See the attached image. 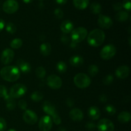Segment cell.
<instances>
[{"instance_id": "cell-46", "label": "cell", "mask_w": 131, "mask_h": 131, "mask_svg": "<svg viewBox=\"0 0 131 131\" xmlns=\"http://www.w3.org/2000/svg\"><path fill=\"white\" fill-rule=\"evenodd\" d=\"M61 40H62V42H63L65 43H67V42L69 40V38H68V37H67L66 36H63L62 38H61Z\"/></svg>"}, {"instance_id": "cell-16", "label": "cell", "mask_w": 131, "mask_h": 131, "mask_svg": "<svg viewBox=\"0 0 131 131\" xmlns=\"http://www.w3.org/2000/svg\"><path fill=\"white\" fill-rule=\"evenodd\" d=\"M69 116L71 120L75 122H80L84 118L83 111L78 108H74L69 113Z\"/></svg>"}, {"instance_id": "cell-23", "label": "cell", "mask_w": 131, "mask_h": 131, "mask_svg": "<svg viewBox=\"0 0 131 131\" xmlns=\"http://www.w3.org/2000/svg\"><path fill=\"white\" fill-rule=\"evenodd\" d=\"M40 51L41 54L43 56H47L51 54V44L48 42H45L41 44L40 47Z\"/></svg>"}, {"instance_id": "cell-33", "label": "cell", "mask_w": 131, "mask_h": 131, "mask_svg": "<svg viewBox=\"0 0 131 131\" xmlns=\"http://www.w3.org/2000/svg\"><path fill=\"white\" fill-rule=\"evenodd\" d=\"M104 110L106 111V113L110 115H115L116 112V110L115 106L111 104H108L107 106H106Z\"/></svg>"}, {"instance_id": "cell-26", "label": "cell", "mask_w": 131, "mask_h": 131, "mask_svg": "<svg viewBox=\"0 0 131 131\" xmlns=\"http://www.w3.org/2000/svg\"><path fill=\"white\" fill-rule=\"evenodd\" d=\"M90 10L93 14H100L102 11V6L97 2L92 3L90 6Z\"/></svg>"}, {"instance_id": "cell-8", "label": "cell", "mask_w": 131, "mask_h": 131, "mask_svg": "<svg viewBox=\"0 0 131 131\" xmlns=\"http://www.w3.org/2000/svg\"><path fill=\"white\" fill-rule=\"evenodd\" d=\"M19 7V3L16 0H6L3 5V11L8 14H12L16 12Z\"/></svg>"}, {"instance_id": "cell-17", "label": "cell", "mask_w": 131, "mask_h": 131, "mask_svg": "<svg viewBox=\"0 0 131 131\" xmlns=\"http://www.w3.org/2000/svg\"><path fill=\"white\" fill-rule=\"evenodd\" d=\"M17 67L22 72L25 73V74L30 72L31 67L30 64L28 62H27V61H24V60H22V59H19V60L17 61Z\"/></svg>"}, {"instance_id": "cell-32", "label": "cell", "mask_w": 131, "mask_h": 131, "mask_svg": "<svg viewBox=\"0 0 131 131\" xmlns=\"http://www.w3.org/2000/svg\"><path fill=\"white\" fill-rule=\"evenodd\" d=\"M6 30L10 34H14L16 32L17 28L15 24L12 23H8L6 25Z\"/></svg>"}, {"instance_id": "cell-28", "label": "cell", "mask_w": 131, "mask_h": 131, "mask_svg": "<svg viewBox=\"0 0 131 131\" xmlns=\"http://www.w3.org/2000/svg\"><path fill=\"white\" fill-rule=\"evenodd\" d=\"M23 42L22 39L19 38H16L15 39L12 40V41L10 42V47L12 49H19L23 46Z\"/></svg>"}, {"instance_id": "cell-6", "label": "cell", "mask_w": 131, "mask_h": 131, "mask_svg": "<svg viewBox=\"0 0 131 131\" xmlns=\"http://www.w3.org/2000/svg\"><path fill=\"white\" fill-rule=\"evenodd\" d=\"M26 92V86L23 84L18 83V84H15L12 86V88H10L9 95L13 99H18L24 95Z\"/></svg>"}, {"instance_id": "cell-35", "label": "cell", "mask_w": 131, "mask_h": 131, "mask_svg": "<svg viewBox=\"0 0 131 131\" xmlns=\"http://www.w3.org/2000/svg\"><path fill=\"white\" fill-rule=\"evenodd\" d=\"M54 14L55 17L58 19H62L63 17V12L61 8H59L55 9V10L54 11Z\"/></svg>"}, {"instance_id": "cell-43", "label": "cell", "mask_w": 131, "mask_h": 131, "mask_svg": "<svg viewBox=\"0 0 131 131\" xmlns=\"http://www.w3.org/2000/svg\"><path fill=\"white\" fill-rule=\"evenodd\" d=\"M99 100L101 102H107V96L104 94H102L101 95H100L99 97Z\"/></svg>"}, {"instance_id": "cell-12", "label": "cell", "mask_w": 131, "mask_h": 131, "mask_svg": "<svg viewBox=\"0 0 131 131\" xmlns=\"http://www.w3.org/2000/svg\"><path fill=\"white\" fill-rule=\"evenodd\" d=\"M23 118L24 121L29 125H34L38 121V116L37 114L32 110H26L23 113Z\"/></svg>"}, {"instance_id": "cell-13", "label": "cell", "mask_w": 131, "mask_h": 131, "mask_svg": "<svg viewBox=\"0 0 131 131\" xmlns=\"http://www.w3.org/2000/svg\"><path fill=\"white\" fill-rule=\"evenodd\" d=\"M14 58V52L12 49L6 48L1 53V61L4 65H8L13 61Z\"/></svg>"}, {"instance_id": "cell-10", "label": "cell", "mask_w": 131, "mask_h": 131, "mask_svg": "<svg viewBox=\"0 0 131 131\" xmlns=\"http://www.w3.org/2000/svg\"><path fill=\"white\" fill-rule=\"evenodd\" d=\"M99 131H114L115 125L110 120L107 118L101 119L97 125Z\"/></svg>"}, {"instance_id": "cell-21", "label": "cell", "mask_w": 131, "mask_h": 131, "mask_svg": "<svg viewBox=\"0 0 131 131\" xmlns=\"http://www.w3.org/2000/svg\"><path fill=\"white\" fill-rule=\"evenodd\" d=\"M89 3L90 0H73V5L78 10H84L88 7Z\"/></svg>"}, {"instance_id": "cell-50", "label": "cell", "mask_w": 131, "mask_h": 131, "mask_svg": "<svg viewBox=\"0 0 131 131\" xmlns=\"http://www.w3.org/2000/svg\"><path fill=\"white\" fill-rule=\"evenodd\" d=\"M130 38H131V37H129V45H130Z\"/></svg>"}, {"instance_id": "cell-20", "label": "cell", "mask_w": 131, "mask_h": 131, "mask_svg": "<svg viewBox=\"0 0 131 131\" xmlns=\"http://www.w3.org/2000/svg\"><path fill=\"white\" fill-rule=\"evenodd\" d=\"M69 62L72 66L75 67H79L83 65L84 63V59L79 55H74L70 58Z\"/></svg>"}, {"instance_id": "cell-7", "label": "cell", "mask_w": 131, "mask_h": 131, "mask_svg": "<svg viewBox=\"0 0 131 131\" xmlns=\"http://www.w3.org/2000/svg\"><path fill=\"white\" fill-rule=\"evenodd\" d=\"M116 53V48L113 44H107L101 49L100 56L103 60H108L115 56Z\"/></svg>"}, {"instance_id": "cell-31", "label": "cell", "mask_w": 131, "mask_h": 131, "mask_svg": "<svg viewBox=\"0 0 131 131\" xmlns=\"http://www.w3.org/2000/svg\"><path fill=\"white\" fill-rule=\"evenodd\" d=\"M36 75L39 79H42L46 76V69L43 67H38L35 70Z\"/></svg>"}, {"instance_id": "cell-29", "label": "cell", "mask_w": 131, "mask_h": 131, "mask_svg": "<svg viewBox=\"0 0 131 131\" xmlns=\"http://www.w3.org/2000/svg\"><path fill=\"white\" fill-rule=\"evenodd\" d=\"M56 69L59 73L63 74V73L66 72L67 70V64L64 61H60L59 62H58L57 65H56Z\"/></svg>"}, {"instance_id": "cell-24", "label": "cell", "mask_w": 131, "mask_h": 131, "mask_svg": "<svg viewBox=\"0 0 131 131\" xmlns=\"http://www.w3.org/2000/svg\"><path fill=\"white\" fill-rule=\"evenodd\" d=\"M5 102H6V108L8 110H13L15 109V106H16V104H15V101H14V99L10 97V95H6L5 97H4Z\"/></svg>"}, {"instance_id": "cell-34", "label": "cell", "mask_w": 131, "mask_h": 131, "mask_svg": "<svg viewBox=\"0 0 131 131\" xmlns=\"http://www.w3.org/2000/svg\"><path fill=\"white\" fill-rule=\"evenodd\" d=\"M114 81V77L112 74H108L103 79V83L104 85L109 86L112 84Z\"/></svg>"}, {"instance_id": "cell-27", "label": "cell", "mask_w": 131, "mask_h": 131, "mask_svg": "<svg viewBox=\"0 0 131 131\" xmlns=\"http://www.w3.org/2000/svg\"><path fill=\"white\" fill-rule=\"evenodd\" d=\"M43 98V95L42 92H38V91H35L33 92L31 95V99L33 101L36 102H38L39 101H42Z\"/></svg>"}, {"instance_id": "cell-30", "label": "cell", "mask_w": 131, "mask_h": 131, "mask_svg": "<svg viewBox=\"0 0 131 131\" xmlns=\"http://www.w3.org/2000/svg\"><path fill=\"white\" fill-rule=\"evenodd\" d=\"M99 68L96 65H91L88 67V72L91 77H95L99 73Z\"/></svg>"}, {"instance_id": "cell-45", "label": "cell", "mask_w": 131, "mask_h": 131, "mask_svg": "<svg viewBox=\"0 0 131 131\" xmlns=\"http://www.w3.org/2000/svg\"><path fill=\"white\" fill-rule=\"evenodd\" d=\"M55 1L56 2V3H58V5H65L67 2V0H55Z\"/></svg>"}, {"instance_id": "cell-19", "label": "cell", "mask_w": 131, "mask_h": 131, "mask_svg": "<svg viewBox=\"0 0 131 131\" xmlns=\"http://www.w3.org/2000/svg\"><path fill=\"white\" fill-rule=\"evenodd\" d=\"M88 116L92 120H97L101 116V111L97 106H91L88 111Z\"/></svg>"}, {"instance_id": "cell-14", "label": "cell", "mask_w": 131, "mask_h": 131, "mask_svg": "<svg viewBox=\"0 0 131 131\" xmlns=\"http://www.w3.org/2000/svg\"><path fill=\"white\" fill-rule=\"evenodd\" d=\"M97 23H98L99 26L104 29H109L113 24V22L110 17L102 15V14H99Z\"/></svg>"}, {"instance_id": "cell-40", "label": "cell", "mask_w": 131, "mask_h": 131, "mask_svg": "<svg viewBox=\"0 0 131 131\" xmlns=\"http://www.w3.org/2000/svg\"><path fill=\"white\" fill-rule=\"evenodd\" d=\"M85 127L88 129V130H93L96 128V125L92 122H88L86 123L85 125Z\"/></svg>"}, {"instance_id": "cell-4", "label": "cell", "mask_w": 131, "mask_h": 131, "mask_svg": "<svg viewBox=\"0 0 131 131\" xmlns=\"http://www.w3.org/2000/svg\"><path fill=\"white\" fill-rule=\"evenodd\" d=\"M74 83L78 88L83 89L88 88L90 85L91 79L86 74L84 73H79L74 76Z\"/></svg>"}, {"instance_id": "cell-49", "label": "cell", "mask_w": 131, "mask_h": 131, "mask_svg": "<svg viewBox=\"0 0 131 131\" xmlns=\"http://www.w3.org/2000/svg\"><path fill=\"white\" fill-rule=\"evenodd\" d=\"M7 131H17L15 129H9V130H8Z\"/></svg>"}, {"instance_id": "cell-36", "label": "cell", "mask_w": 131, "mask_h": 131, "mask_svg": "<svg viewBox=\"0 0 131 131\" xmlns=\"http://www.w3.org/2000/svg\"><path fill=\"white\" fill-rule=\"evenodd\" d=\"M123 8L127 10V11H130L131 9V3H130V0H123L122 3Z\"/></svg>"}, {"instance_id": "cell-39", "label": "cell", "mask_w": 131, "mask_h": 131, "mask_svg": "<svg viewBox=\"0 0 131 131\" xmlns=\"http://www.w3.org/2000/svg\"><path fill=\"white\" fill-rule=\"evenodd\" d=\"M18 106L20 109L23 110H26L27 102L24 100H20L18 102Z\"/></svg>"}, {"instance_id": "cell-38", "label": "cell", "mask_w": 131, "mask_h": 131, "mask_svg": "<svg viewBox=\"0 0 131 131\" xmlns=\"http://www.w3.org/2000/svg\"><path fill=\"white\" fill-rule=\"evenodd\" d=\"M7 89L4 85H0V97H4L7 95Z\"/></svg>"}, {"instance_id": "cell-44", "label": "cell", "mask_w": 131, "mask_h": 131, "mask_svg": "<svg viewBox=\"0 0 131 131\" xmlns=\"http://www.w3.org/2000/svg\"><path fill=\"white\" fill-rule=\"evenodd\" d=\"M5 23L2 19L0 18V32L3 29V28H5Z\"/></svg>"}, {"instance_id": "cell-1", "label": "cell", "mask_w": 131, "mask_h": 131, "mask_svg": "<svg viewBox=\"0 0 131 131\" xmlns=\"http://www.w3.org/2000/svg\"><path fill=\"white\" fill-rule=\"evenodd\" d=\"M20 71L16 66H6L0 70V75L4 80L8 82H14L19 79Z\"/></svg>"}, {"instance_id": "cell-41", "label": "cell", "mask_w": 131, "mask_h": 131, "mask_svg": "<svg viewBox=\"0 0 131 131\" xmlns=\"http://www.w3.org/2000/svg\"><path fill=\"white\" fill-rule=\"evenodd\" d=\"M113 9L115 11H121L122 9L123 8L122 4L120 2L115 3L113 5Z\"/></svg>"}, {"instance_id": "cell-25", "label": "cell", "mask_w": 131, "mask_h": 131, "mask_svg": "<svg viewBox=\"0 0 131 131\" xmlns=\"http://www.w3.org/2000/svg\"><path fill=\"white\" fill-rule=\"evenodd\" d=\"M129 18V14L126 11H120L116 15V19L119 22H125Z\"/></svg>"}, {"instance_id": "cell-47", "label": "cell", "mask_w": 131, "mask_h": 131, "mask_svg": "<svg viewBox=\"0 0 131 131\" xmlns=\"http://www.w3.org/2000/svg\"><path fill=\"white\" fill-rule=\"evenodd\" d=\"M33 1V0H23V2H24V3H26V4L31 3Z\"/></svg>"}, {"instance_id": "cell-9", "label": "cell", "mask_w": 131, "mask_h": 131, "mask_svg": "<svg viewBox=\"0 0 131 131\" xmlns=\"http://www.w3.org/2000/svg\"><path fill=\"white\" fill-rule=\"evenodd\" d=\"M47 84L49 88L58 90L60 89L62 86V80L58 75L52 74L47 78Z\"/></svg>"}, {"instance_id": "cell-51", "label": "cell", "mask_w": 131, "mask_h": 131, "mask_svg": "<svg viewBox=\"0 0 131 131\" xmlns=\"http://www.w3.org/2000/svg\"></svg>"}, {"instance_id": "cell-15", "label": "cell", "mask_w": 131, "mask_h": 131, "mask_svg": "<svg viewBox=\"0 0 131 131\" xmlns=\"http://www.w3.org/2000/svg\"><path fill=\"white\" fill-rule=\"evenodd\" d=\"M130 74V69L127 65H122L118 67L115 71V75L118 78L124 79Z\"/></svg>"}, {"instance_id": "cell-2", "label": "cell", "mask_w": 131, "mask_h": 131, "mask_svg": "<svg viewBox=\"0 0 131 131\" xmlns=\"http://www.w3.org/2000/svg\"><path fill=\"white\" fill-rule=\"evenodd\" d=\"M105 37L106 35L103 31L100 29H95L88 34L87 41L90 46L95 47H99L104 42Z\"/></svg>"}, {"instance_id": "cell-5", "label": "cell", "mask_w": 131, "mask_h": 131, "mask_svg": "<svg viewBox=\"0 0 131 131\" xmlns=\"http://www.w3.org/2000/svg\"><path fill=\"white\" fill-rule=\"evenodd\" d=\"M87 35H88L87 29L83 27H79L72 31L71 40L74 43H80L85 39Z\"/></svg>"}, {"instance_id": "cell-42", "label": "cell", "mask_w": 131, "mask_h": 131, "mask_svg": "<svg viewBox=\"0 0 131 131\" xmlns=\"http://www.w3.org/2000/svg\"><path fill=\"white\" fill-rule=\"evenodd\" d=\"M67 104L68 106H69L70 107H72L74 106V101L71 98H68L67 99Z\"/></svg>"}, {"instance_id": "cell-22", "label": "cell", "mask_w": 131, "mask_h": 131, "mask_svg": "<svg viewBox=\"0 0 131 131\" xmlns=\"http://www.w3.org/2000/svg\"><path fill=\"white\" fill-rule=\"evenodd\" d=\"M131 120V115L128 111H122L118 116V120L120 123L126 124L130 122Z\"/></svg>"}, {"instance_id": "cell-3", "label": "cell", "mask_w": 131, "mask_h": 131, "mask_svg": "<svg viewBox=\"0 0 131 131\" xmlns=\"http://www.w3.org/2000/svg\"><path fill=\"white\" fill-rule=\"evenodd\" d=\"M42 109H43V111L46 113L51 116L52 118V121L54 122V123L56 125H58L61 124V118L59 116L56 107H54V106L52 104H51L49 101H45L43 104H42Z\"/></svg>"}, {"instance_id": "cell-11", "label": "cell", "mask_w": 131, "mask_h": 131, "mask_svg": "<svg viewBox=\"0 0 131 131\" xmlns=\"http://www.w3.org/2000/svg\"><path fill=\"white\" fill-rule=\"evenodd\" d=\"M52 127V120L49 116H43L38 123V127L41 131H49Z\"/></svg>"}, {"instance_id": "cell-18", "label": "cell", "mask_w": 131, "mask_h": 131, "mask_svg": "<svg viewBox=\"0 0 131 131\" xmlns=\"http://www.w3.org/2000/svg\"><path fill=\"white\" fill-rule=\"evenodd\" d=\"M60 29L63 33L69 34L74 29V24L70 20H65L60 25Z\"/></svg>"}, {"instance_id": "cell-48", "label": "cell", "mask_w": 131, "mask_h": 131, "mask_svg": "<svg viewBox=\"0 0 131 131\" xmlns=\"http://www.w3.org/2000/svg\"><path fill=\"white\" fill-rule=\"evenodd\" d=\"M58 131H67V129L61 127H60V129H58Z\"/></svg>"}, {"instance_id": "cell-37", "label": "cell", "mask_w": 131, "mask_h": 131, "mask_svg": "<svg viewBox=\"0 0 131 131\" xmlns=\"http://www.w3.org/2000/svg\"><path fill=\"white\" fill-rule=\"evenodd\" d=\"M6 122L3 118L0 117V131H5L6 129Z\"/></svg>"}]
</instances>
